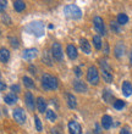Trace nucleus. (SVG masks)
I'll use <instances>...</instances> for the list:
<instances>
[{
  "label": "nucleus",
  "instance_id": "f257e3e1",
  "mask_svg": "<svg viewBox=\"0 0 132 134\" xmlns=\"http://www.w3.org/2000/svg\"><path fill=\"white\" fill-rule=\"evenodd\" d=\"M26 31L32 35H36V37H42L44 34V25L39 21H34L31 22L26 26Z\"/></svg>",
  "mask_w": 132,
  "mask_h": 134
},
{
  "label": "nucleus",
  "instance_id": "f03ea898",
  "mask_svg": "<svg viewBox=\"0 0 132 134\" xmlns=\"http://www.w3.org/2000/svg\"><path fill=\"white\" fill-rule=\"evenodd\" d=\"M64 14H65V16L68 17V18H72V20H78V18H81V16H82V11H81V9H80L77 5L71 4V5L65 6Z\"/></svg>",
  "mask_w": 132,
  "mask_h": 134
},
{
  "label": "nucleus",
  "instance_id": "7ed1b4c3",
  "mask_svg": "<svg viewBox=\"0 0 132 134\" xmlns=\"http://www.w3.org/2000/svg\"><path fill=\"white\" fill-rule=\"evenodd\" d=\"M42 87L45 90H54L57 88V79L48 73L43 74L42 76Z\"/></svg>",
  "mask_w": 132,
  "mask_h": 134
},
{
  "label": "nucleus",
  "instance_id": "20e7f679",
  "mask_svg": "<svg viewBox=\"0 0 132 134\" xmlns=\"http://www.w3.org/2000/svg\"><path fill=\"white\" fill-rule=\"evenodd\" d=\"M87 79H88V82L91 84H93V85L98 84V82H99V73H98V70L96 68V66H91L88 68Z\"/></svg>",
  "mask_w": 132,
  "mask_h": 134
},
{
  "label": "nucleus",
  "instance_id": "39448f33",
  "mask_svg": "<svg viewBox=\"0 0 132 134\" xmlns=\"http://www.w3.org/2000/svg\"><path fill=\"white\" fill-rule=\"evenodd\" d=\"M93 23H94V28L100 35H105L107 34V31H105V26H104L103 18L99 17V16H96L94 20H93Z\"/></svg>",
  "mask_w": 132,
  "mask_h": 134
},
{
  "label": "nucleus",
  "instance_id": "423d86ee",
  "mask_svg": "<svg viewBox=\"0 0 132 134\" xmlns=\"http://www.w3.org/2000/svg\"><path fill=\"white\" fill-rule=\"evenodd\" d=\"M12 115H14V118L17 123L23 124L26 122V112L22 109H20V107H18V109H15Z\"/></svg>",
  "mask_w": 132,
  "mask_h": 134
},
{
  "label": "nucleus",
  "instance_id": "0eeeda50",
  "mask_svg": "<svg viewBox=\"0 0 132 134\" xmlns=\"http://www.w3.org/2000/svg\"><path fill=\"white\" fill-rule=\"evenodd\" d=\"M51 54L56 59V60H62L64 57V54H62V49H61V45L60 43H54L53 46H51Z\"/></svg>",
  "mask_w": 132,
  "mask_h": 134
},
{
  "label": "nucleus",
  "instance_id": "6e6552de",
  "mask_svg": "<svg viewBox=\"0 0 132 134\" xmlns=\"http://www.w3.org/2000/svg\"><path fill=\"white\" fill-rule=\"evenodd\" d=\"M68 132H70V134H82L81 124L76 121H70L68 122Z\"/></svg>",
  "mask_w": 132,
  "mask_h": 134
},
{
  "label": "nucleus",
  "instance_id": "1a4fd4ad",
  "mask_svg": "<svg viewBox=\"0 0 132 134\" xmlns=\"http://www.w3.org/2000/svg\"><path fill=\"white\" fill-rule=\"evenodd\" d=\"M37 55H38V50L31 48V49H26L25 51H23L22 57H23L25 60H33V59L37 57Z\"/></svg>",
  "mask_w": 132,
  "mask_h": 134
},
{
  "label": "nucleus",
  "instance_id": "9d476101",
  "mask_svg": "<svg viewBox=\"0 0 132 134\" xmlns=\"http://www.w3.org/2000/svg\"><path fill=\"white\" fill-rule=\"evenodd\" d=\"M25 102H26V105H27V107H28L29 110L34 109V104H36V101H34V98H33V95H32V93H31V92L26 93Z\"/></svg>",
  "mask_w": 132,
  "mask_h": 134
},
{
  "label": "nucleus",
  "instance_id": "9b49d317",
  "mask_svg": "<svg viewBox=\"0 0 132 134\" xmlns=\"http://www.w3.org/2000/svg\"><path fill=\"white\" fill-rule=\"evenodd\" d=\"M73 88H75L76 92H78V93H86L87 92V85H86V83L82 81L73 82Z\"/></svg>",
  "mask_w": 132,
  "mask_h": 134
},
{
  "label": "nucleus",
  "instance_id": "f8f14e48",
  "mask_svg": "<svg viewBox=\"0 0 132 134\" xmlns=\"http://www.w3.org/2000/svg\"><path fill=\"white\" fill-rule=\"evenodd\" d=\"M66 53H67V56L70 57L71 60H75L76 57H77V55H78V53H77V49H76V46H75V45H72V44L67 45Z\"/></svg>",
  "mask_w": 132,
  "mask_h": 134
},
{
  "label": "nucleus",
  "instance_id": "ddd939ff",
  "mask_svg": "<svg viewBox=\"0 0 132 134\" xmlns=\"http://www.w3.org/2000/svg\"><path fill=\"white\" fill-rule=\"evenodd\" d=\"M53 54L50 53V51H48V50H45L43 53V56H42V60H43V62L45 65H48V66H53Z\"/></svg>",
  "mask_w": 132,
  "mask_h": 134
},
{
  "label": "nucleus",
  "instance_id": "4468645a",
  "mask_svg": "<svg viewBox=\"0 0 132 134\" xmlns=\"http://www.w3.org/2000/svg\"><path fill=\"white\" fill-rule=\"evenodd\" d=\"M9 59H10V51L6 48H1L0 49V61L4 62V64H6L9 61Z\"/></svg>",
  "mask_w": 132,
  "mask_h": 134
},
{
  "label": "nucleus",
  "instance_id": "2eb2a0df",
  "mask_svg": "<svg viewBox=\"0 0 132 134\" xmlns=\"http://www.w3.org/2000/svg\"><path fill=\"white\" fill-rule=\"evenodd\" d=\"M125 50H126L125 45H124L121 42L118 43V44H116V46H115V56H116V57H121L122 55L125 54Z\"/></svg>",
  "mask_w": 132,
  "mask_h": 134
},
{
  "label": "nucleus",
  "instance_id": "dca6fc26",
  "mask_svg": "<svg viewBox=\"0 0 132 134\" xmlns=\"http://www.w3.org/2000/svg\"><path fill=\"white\" fill-rule=\"evenodd\" d=\"M80 45H81V49L85 54H91V45H89V43L87 39L82 38L80 40Z\"/></svg>",
  "mask_w": 132,
  "mask_h": 134
},
{
  "label": "nucleus",
  "instance_id": "f3484780",
  "mask_svg": "<svg viewBox=\"0 0 132 134\" xmlns=\"http://www.w3.org/2000/svg\"><path fill=\"white\" fill-rule=\"evenodd\" d=\"M102 124H103V127L105 129H109V128L113 126V120H111V117L109 115H104L102 117Z\"/></svg>",
  "mask_w": 132,
  "mask_h": 134
},
{
  "label": "nucleus",
  "instance_id": "a211bd4d",
  "mask_svg": "<svg viewBox=\"0 0 132 134\" xmlns=\"http://www.w3.org/2000/svg\"><path fill=\"white\" fill-rule=\"evenodd\" d=\"M66 101H67V105L70 109H76L77 106V100L72 94H66Z\"/></svg>",
  "mask_w": 132,
  "mask_h": 134
},
{
  "label": "nucleus",
  "instance_id": "6ab92c4d",
  "mask_svg": "<svg viewBox=\"0 0 132 134\" xmlns=\"http://www.w3.org/2000/svg\"><path fill=\"white\" fill-rule=\"evenodd\" d=\"M37 107H38V111L39 112H45L46 110V101L44 100V98H38L37 99Z\"/></svg>",
  "mask_w": 132,
  "mask_h": 134
},
{
  "label": "nucleus",
  "instance_id": "aec40b11",
  "mask_svg": "<svg viewBox=\"0 0 132 134\" xmlns=\"http://www.w3.org/2000/svg\"><path fill=\"white\" fill-rule=\"evenodd\" d=\"M122 93L125 96H130L132 94V84L130 82H124L122 84Z\"/></svg>",
  "mask_w": 132,
  "mask_h": 134
},
{
  "label": "nucleus",
  "instance_id": "412c9836",
  "mask_svg": "<svg viewBox=\"0 0 132 134\" xmlns=\"http://www.w3.org/2000/svg\"><path fill=\"white\" fill-rule=\"evenodd\" d=\"M4 100H5V102H6L7 105H14L15 102L17 101V96L15 95L14 93H10V94H7V95L4 98Z\"/></svg>",
  "mask_w": 132,
  "mask_h": 134
},
{
  "label": "nucleus",
  "instance_id": "4be33fe9",
  "mask_svg": "<svg viewBox=\"0 0 132 134\" xmlns=\"http://www.w3.org/2000/svg\"><path fill=\"white\" fill-rule=\"evenodd\" d=\"M14 9L17 12H21V11H23L26 9V4L25 1H21V0H18V1H15L14 3Z\"/></svg>",
  "mask_w": 132,
  "mask_h": 134
},
{
  "label": "nucleus",
  "instance_id": "5701e85b",
  "mask_svg": "<svg viewBox=\"0 0 132 134\" xmlns=\"http://www.w3.org/2000/svg\"><path fill=\"white\" fill-rule=\"evenodd\" d=\"M127 22H129V16L126 14L118 15V25H126Z\"/></svg>",
  "mask_w": 132,
  "mask_h": 134
},
{
  "label": "nucleus",
  "instance_id": "b1692460",
  "mask_svg": "<svg viewBox=\"0 0 132 134\" xmlns=\"http://www.w3.org/2000/svg\"><path fill=\"white\" fill-rule=\"evenodd\" d=\"M102 74H103L104 81L107 82V83H111V82H113V74H111V72L105 71V70H102Z\"/></svg>",
  "mask_w": 132,
  "mask_h": 134
},
{
  "label": "nucleus",
  "instance_id": "393cba45",
  "mask_svg": "<svg viewBox=\"0 0 132 134\" xmlns=\"http://www.w3.org/2000/svg\"><path fill=\"white\" fill-rule=\"evenodd\" d=\"M22 81H23V84L27 87L28 89L31 88H34V82H33V79H31L29 77H27V76H25V77L22 78Z\"/></svg>",
  "mask_w": 132,
  "mask_h": 134
},
{
  "label": "nucleus",
  "instance_id": "a878e982",
  "mask_svg": "<svg viewBox=\"0 0 132 134\" xmlns=\"http://www.w3.org/2000/svg\"><path fill=\"white\" fill-rule=\"evenodd\" d=\"M46 120L50 121V122H54V121H56V113L54 112L53 110H46Z\"/></svg>",
  "mask_w": 132,
  "mask_h": 134
},
{
  "label": "nucleus",
  "instance_id": "bb28decb",
  "mask_svg": "<svg viewBox=\"0 0 132 134\" xmlns=\"http://www.w3.org/2000/svg\"><path fill=\"white\" fill-rule=\"evenodd\" d=\"M93 44H94L97 50H99L102 48V39H100L99 35H94L93 37Z\"/></svg>",
  "mask_w": 132,
  "mask_h": 134
},
{
  "label": "nucleus",
  "instance_id": "cd10ccee",
  "mask_svg": "<svg viewBox=\"0 0 132 134\" xmlns=\"http://www.w3.org/2000/svg\"><path fill=\"white\" fill-rule=\"evenodd\" d=\"M103 98H104V100H105L107 102H110L111 100H113V94H111L110 90H104Z\"/></svg>",
  "mask_w": 132,
  "mask_h": 134
},
{
  "label": "nucleus",
  "instance_id": "c85d7f7f",
  "mask_svg": "<svg viewBox=\"0 0 132 134\" xmlns=\"http://www.w3.org/2000/svg\"><path fill=\"white\" fill-rule=\"evenodd\" d=\"M114 107L116 110H122L125 107V101H122V100H116L114 102Z\"/></svg>",
  "mask_w": 132,
  "mask_h": 134
},
{
  "label": "nucleus",
  "instance_id": "c756f323",
  "mask_svg": "<svg viewBox=\"0 0 132 134\" xmlns=\"http://www.w3.org/2000/svg\"><path fill=\"white\" fill-rule=\"evenodd\" d=\"M34 124H36V128H37V131H42V128H43V126H42V122H40V120L38 118V117H34Z\"/></svg>",
  "mask_w": 132,
  "mask_h": 134
},
{
  "label": "nucleus",
  "instance_id": "7c9ffc66",
  "mask_svg": "<svg viewBox=\"0 0 132 134\" xmlns=\"http://www.w3.org/2000/svg\"><path fill=\"white\" fill-rule=\"evenodd\" d=\"M9 40L11 42V45L14 46V48H17V46H18V40L16 38H14V37H10V38H9Z\"/></svg>",
  "mask_w": 132,
  "mask_h": 134
},
{
  "label": "nucleus",
  "instance_id": "2f4dec72",
  "mask_svg": "<svg viewBox=\"0 0 132 134\" xmlns=\"http://www.w3.org/2000/svg\"><path fill=\"white\" fill-rule=\"evenodd\" d=\"M7 6V1H4V0H0V12H3Z\"/></svg>",
  "mask_w": 132,
  "mask_h": 134
},
{
  "label": "nucleus",
  "instance_id": "473e14b6",
  "mask_svg": "<svg viewBox=\"0 0 132 134\" xmlns=\"http://www.w3.org/2000/svg\"><path fill=\"white\" fill-rule=\"evenodd\" d=\"M11 90L14 92V94H15V93H18V92H20V85H17V84L11 85Z\"/></svg>",
  "mask_w": 132,
  "mask_h": 134
},
{
  "label": "nucleus",
  "instance_id": "72a5a7b5",
  "mask_svg": "<svg viewBox=\"0 0 132 134\" xmlns=\"http://www.w3.org/2000/svg\"><path fill=\"white\" fill-rule=\"evenodd\" d=\"M94 133H96V134H100V133H102L100 126H99L98 123H96V126H94Z\"/></svg>",
  "mask_w": 132,
  "mask_h": 134
},
{
  "label": "nucleus",
  "instance_id": "f704fd0d",
  "mask_svg": "<svg viewBox=\"0 0 132 134\" xmlns=\"http://www.w3.org/2000/svg\"><path fill=\"white\" fill-rule=\"evenodd\" d=\"M111 29L115 31V32H119V27H118V23H115V22H111Z\"/></svg>",
  "mask_w": 132,
  "mask_h": 134
},
{
  "label": "nucleus",
  "instance_id": "c9c22d12",
  "mask_svg": "<svg viewBox=\"0 0 132 134\" xmlns=\"http://www.w3.org/2000/svg\"><path fill=\"white\" fill-rule=\"evenodd\" d=\"M120 134H131L129 128H122L121 131H120Z\"/></svg>",
  "mask_w": 132,
  "mask_h": 134
},
{
  "label": "nucleus",
  "instance_id": "e433bc0d",
  "mask_svg": "<svg viewBox=\"0 0 132 134\" xmlns=\"http://www.w3.org/2000/svg\"><path fill=\"white\" fill-rule=\"evenodd\" d=\"M29 72H31L32 74H36L37 73V68L34 66H32V65H31V66H29Z\"/></svg>",
  "mask_w": 132,
  "mask_h": 134
},
{
  "label": "nucleus",
  "instance_id": "4c0bfd02",
  "mask_svg": "<svg viewBox=\"0 0 132 134\" xmlns=\"http://www.w3.org/2000/svg\"><path fill=\"white\" fill-rule=\"evenodd\" d=\"M75 74L77 76V77H80V76L82 74V72H81V68H80V67H76V68H75Z\"/></svg>",
  "mask_w": 132,
  "mask_h": 134
},
{
  "label": "nucleus",
  "instance_id": "58836bf2",
  "mask_svg": "<svg viewBox=\"0 0 132 134\" xmlns=\"http://www.w3.org/2000/svg\"><path fill=\"white\" fill-rule=\"evenodd\" d=\"M5 89H6V84H5L3 81H0V92H3Z\"/></svg>",
  "mask_w": 132,
  "mask_h": 134
},
{
  "label": "nucleus",
  "instance_id": "ea45409f",
  "mask_svg": "<svg viewBox=\"0 0 132 134\" xmlns=\"http://www.w3.org/2000/svg\"><path fill=\"white\" fill-rule=\"evenodd\" d=\"M51 134H61V133H60V131H59V129L53 128V129H51Z\"/></svg>",
  "mask_w": 132,
  "mask_h": 134
},
{
  "label": "nucleus",
  "instance_id": "a19ab883",
  "mask_svg": "<svg viewBox=\"0 0 132 134\" xmlns=\"http://www.w3.org/2000/svg\"><path fill=\"white\" fill-rule=\"evenodd\" d=\"M108 51H109V46H105V49H104V53H105V54H108Z\"/></svg>",
  "mask_w": 132,
  "mask_h": 134
},
{
  "label": "nucleus",
  "instance_id": "79ce46f5",
  "mask_svg": "<svg viewBox=\"0 0 132 134\" xmlns=\"http://www.w3.org/2000/svg\"><path fill=\"white\" fill-rule=\"evenodd\" d=\"M130 62H131V65H132V51L130 53Z\"/></svg>",
  "mask_w": 132,
  "mask_h": 134
},
{
  "label": "nucleus",
  "instance_id": "37998d69",
  "mask_svg": "<svg viewBox=\"0 0 132 134\" xmlns=\"http://www.w3.org/2000/svg\"><path fill=\"white\" fill-rule=\"evenodd\" d=\"M0 33H1V31H0Z\"/></svg>",
  "mask_w": 132,
  "mask_h": 134
}]
</instances>
